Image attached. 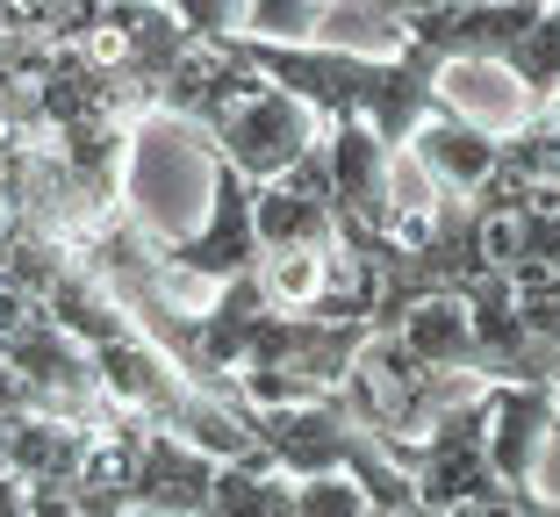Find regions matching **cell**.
Segmentation results:
<instances>
[{
  "instance_id": "6da1fadb",
  "label": "cell",
  "mask_w": 560,
  "mask_h": 517,
  "mask_svg": "<svg viewBox=\"0 0 560 517\" xmlns=\"http://www.w3.org/2000/svg\"><path fill=\"white\" fill-rule=\"evenodd\" d=\"M388 338L381 324H330V317H302V309H273L252 338L245 367H237V396L252 410H295V402H330L346 396L360 352Z\"/></svg>"
},
{
  "instance_id": "7a4b0ae2",
  "label": "cell",
  "mask_w": 560,
  "mask_h": 517,
  "mask_svg": "<svg viewBox=\"0 0 560 517\" xmlns=\"http://www.w3.org/2000/svg\"><path fill=\"white\" fill-rule=\"evenodd\" d=\"M374 446L388 453V468H396V474H410L417 503H424L431 517H453V510H467V503L503 496L495 460H489V388L460 396L453 410H439L417 446H410V438H374Z\"/></svg>"
},
{
  "instance_id": "3957f363",
  "label": "cell",
  "mask_w": 560,
  "mask_h": 517,
  "mask_svg": "<svg viewBox=\"0 0 560 517\" xmlns=\"http://www.w3.org/2000/svg\"><path fill=\"white\" fill-rule=\"evenodd\" d=\"M324 173H330V209H338V251H374L402 231L396 151H381V137L366 122H330L324 130Z\"/></svg>"
},
{
  "instance_id": "277c9868",
  "label": "cell",
  "mask_w": 560,
  "mask_h": 517,
  "mask_svg": "<svg viewBox=\"0 0 560 517\" xmlns=\"http://www.w3.org/2000/svg\"><path fill=\"white\" fill-rule=\"evenodd\" d=\"M324 130H330V122L316 116V108H302L295 94L259 86L245 108H231V122H223L201 151H215V158H223L231 173H245L252 187H273L295 158H310V151L324 144Z\"/></svg>"
},
{
  "instance_id": "5b68a950",
  "label": "cell",
  "mask_w": 560,
  "mask_h": 517,
  "mask_svg": "<svg viewBox=\"0 0 560 517\" xmlns=\"http://www.w3.org/2000/svg\"><path fill=\"white\" fill-rule=\"evenodd\" d=\"M259 223H252V180L209 151V216L201 231L159 245V273H201V281H245L259 273Z\"/></svg>"
},
{
  "instance_id": "8992f818",
  "label": "cell",
  "mask_w": 560,
  "mask_h": 517,
  "mask_svg": "<svg viewBox=\"0 0 560 517\" xmlns=\"http://www.w3.org/2000/svg\"><path fill=\"white\" fill-rule=\"evenodd\" d=\"M259 72L245 66V50H237V36H223V44H195L180 58V66L165 72V86H159V116H173V122H187L195 130V144H209L223 122H231V108H245L252 94H259Z\"/></svg>"
},
{
  "instance_id": "52a82bcc",
  "label": "cell",
  "mask_w": 560,
  "mask_h": 517,
  "mask_svg": "<svg viewBox=\"0 0 560 517\" xmlns=\"http://www.w3.org/2000/svg\"><path fill=\"white\" fill-rule=\"evenodd\" d=\"M539 15H546L539 0H467V8H445V15H417L402 30V44L424 50L439 72L445 66H503Z\"/></svg>"
},
{
  "instance_id": "ba28073f",
  "label": "cell",
  "mask_w": 560,
  "mask_h": 517,
  "mask_svg": "<svg viewBox=\"0 0 560 517\" xmlns=\"http://www.w3.org/2000/svg\"><path fill=\"white\" fill-rule=\"evenodd\" d=\"M252 223H259V251H338L324 144L310 158H295L273 187H252Z\"/></svg>"
},
{
  "instance_id": "9c48e42d",
  "label": "cell",
  "mask_w": 560,
  "mask_h": 517,
  "mask_svg": "<svg viewBox=\"0 0 560 517\" xmlns=\"http://www.w3.org/2000/svg\"><path fill=\"white\" fill-rule=\"evenodd\" d=\"M560 424V388H489V460H495V482L503 489H532L539 474V453Z\"/></svg>"
},
{
  "instance_id": "30bf717a",
  "label": "cell",
  "mask_w": 560,
  "mask_h": 517,
  "mask_svg": "<svg viewBox=\"0 0 560 517\" xmlns=\"http://www.w3.org/2000/svg\"><path fill=\"white\" fill-rule=\"evenodd\" d=\"M410 151H417V166L431 173V187H439V195H453V201L481 195V187H489V173H495V158H503V144H495L481 122H467L453 101H439V108L424 116V130L410 137Z\"/></svg>"
},
{
  "instance_id": "8fae6325",
  "label": "cell",
  "mask_w": 560,
  "mask_h": 517,
  "mask_svg": "<svg viewBox=\"0 0 560 517\" xmlns=\"http://www.w3.org/2000/svg\"><path fill=\"white\" fill-rule=\"evenodd\" d=\"M201 517H288V489L273 482L266 453L215 468V489H209V510H201Z\"/></svg>"
},
{
  "instance_id": "7c38bea8",
  "label": "cell",
  "mask_w": 560,
  "mask_h": 517,
  "mask_svg": "<svg viewBox=\"0 0 560 517\" xmlns=\"http://www.w3.org/2000/svg\"><path fill=\"white\" fill-rule=\"evenodd\" d=\"M338 273V251H266L259 259V287L273 309H316Z\"/></svg>"
},
{
  "instance_id": "4fadbf2b",
  "label": "cell",
  "mask_w": 560,
  "mask_h": 517,
  "mask_svg": "<svg viewBox=\"0 0 560 517\" xmlns=\"http://www.w3.org/2000/svg\"><path fill=\"white\" fill-rule=\"evenodd\" d=\"M503 72L532 94V108H546V101L560 94V8H546V15L517 36V50L503 58Z\"/></svg>"
},
{
  "instance_id": "5bb4252c",
  "label": "cell",
  "mask_w": 560,
  "mask_h": 517,
  "mask_svg": "<svg viewBox=\"0 0 560 517\" xmlns=\"http://www.w3.org/2000/svg\"><path fill=\"white\" fill-rule=\"evenodd\" d=\"M324 8L330 0H252L237 36H252V44H316Z\"/></svg>"
},
{
  "instance_id": "9a60e30c",
  "label": "cell",
  "mask_w": 560,
  "mask_h": 517,
  "mask_svg": "<svg viewBox=\"0 0 560 517\" xmlns=\"http://www.w3.org/2000/svg\"><path fill=\"white\" fill-rule=\"evenodd\" d=\"M288 517H381L352 474H316V482L288 489Z\"/></svg>"
},
{
  "instance_id": "2e32d148",
  "label": "cell",
  "mask_w": 560,
  "mask_h": 517,
  "mask_svg": "<svg viewBox=\"0 0 560 517\" xmlns=\"http://www.w3.org/2000/svg\"><path fill=\"white\" fill-rule=\"evenodd\" d=\"M245 8L252 0H165V15L180 22L195 44H223V36L245 30Z\"/></svg>"
},
{
  "instance_id": "e0dca14e",
  "label": "cell",
  "mask_w": 560,
  "mask_h": 517,
  "mask_svg": "<svg viewBox=\"0 0 560 517\" xmlns=\"http://www.w3.org/2000/svg\"><path fill=\"white\" fill-rule=\"evenodd\" d=\"M453 517H560V503H546L539 489H503V496L467 503V510H453Z\"/></svg>"
},
{
  "instance_id": "ac0fdd59",
  "label": "cell",
  "mask_w": 560,
  "mask_h": 517,
  "mask_svg": "<svg viewBox=\"0 0 560 517\" xmlns=\"http://www.w3.org/2000/svg\"><path fill=\"white\" fill-rule=\"evenodd\" d=\"M539 116H546V122H553V130H560V94H553V101H546V108H539Z\"/></svg>"
},
{
  "instance_id": "d6986e66",
  "label": "cell",
  "mask_w": 560,
  "mask_h": 517,
  "mask_svg": "<svg viewBox=\"0 0 560 517\" xmlns=\"http://www.w3.org/2000/svg\"><path fill=\"white\" fill-rule=\"evenodd\" d=\"M539 8H560V0H539Z\"/></svg>"
}]
</instances>
